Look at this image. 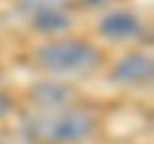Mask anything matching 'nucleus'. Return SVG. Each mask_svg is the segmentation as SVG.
I'll list each match as a JSON object with an SVG mask.
<instances>
[{"mask_svg": "<svg viewBox=\"0 0 154 144\" xmlns=\"http://www.w3.org/2000/svg\"><path fill=\"white\" fill-rule=\"evenodd\" d=\"M11 108H13V100H11V95H8L5 90L0 88V118L5 116V113H11Z\"/></svg>", "mask_w": 154, "mask_h": 144, "instance_id": "obj_8", "label": "nucleus"}, {"mask_svg": "<svg viewBox=\"0 0 154 144\" xmlns=\"http://www.w3.org/2000/svg\"><path fill=\"white\" fill-rule=\"evenodd\" d=\"M33 59L51 75H88L98 70L100 52L82 39H57L38 46L33 52Z\"/></svg>", "mask_w": 154, "mask_h": 144, "instance_id": "obj_2", "label": "nucleus"}, {"mask_svg": "<svg viewBox=\"0 0 154 144\" xmlns=\"http://www.w3.org/2000/svg\"><path fill=\"white\" fill-rule=\"evenodd\" d=\"M69 3L72 0H16V8L31 18L36 13H46V11H64Z\"/></svg>", "mask_w": 154, "mask_h": 144, "instance_id": "obj_7", "label": "nucleus"}, {"mask_svg": "<svg viewBox=\"0 0 154 144\" xmlns=\"http://www.w3.org/2000/svg\"><path fill=\"white\" fill-rule=\"evenodd\" d=\"M88 8H103V5H108V3H113V0H82Z\"/></svg>", "mask_w": 154, "mask_h": 144, "instance_id": "obj_9", "label": "nucleus"}, {"mask_svg": "<svg viewBox=\"0 0 154 144\" xmlns=\"http://www.w3.org/2000/svg\"><path fill=\"white\" fill-rule=\"evenodd\" d=\"M141 31H144L141 18H139L136 13L126 11V8L110 11L98 21V33L105 36V39H110V41H131V39H136Z\"/></svg>", "mask_w": 154, "mask_h": 144, "instance_id": "obj_4", "label": "nucleus"}, {"mask_svg": "<svg viewBox=\"0 0 154 144\" xmlns=\"http://www.w3.org/2000/svg\"><path fill=\"white\" fill-rule=\"evenodd\" d=\"M72 98H75V93L64 83H36L31 88V100L36 103L38 111L67 108V105H72Z\"/></svg>", "mask_w": 154, "mask_h": 144, "instance_id": "obj_5", "label": "nucleus"}, {"mask_svg": "<svg viewBox=\"0 0 154 144\" xmlns=\"http://www.w3.org/2000/svg\"><path fill=\"white\" fill-rule=\"evenodd\" d=\"M72 26V18L64 11H46L31 16V28L38 33H62Z\"/></svg>", "mask_w": 154, "mask_h": 144, "instance_id": "obj_6", "label": "nucleus"}, {"mask_svg": "<svg viewBox=\"0 0 154 144\" xmlns=\"http://www.w3.org/2000/svg\"><path fill=\"white\" fill-rule=\"evenodd\" d=\"M154 77V64L152 57L141 52L123 54L110 70V80L121 88H146Z\"/></svg>", "mask_w": 154, "mask_h": 144, "instance_id": "obj_3", "label": "nucleus"}, {"mask_svg": "<svg viewBox=\"0 0 154 144\" xmlns=\"http://www.w3.org/2000/svg\"><path fill=\"white\" fill-rule=\"evenodd\" d=\"M26 129L33 139L46 144H75L85 142L95 131V116L88 108H57V111H36L28 116Z\"/></svg>", "mask_w": 154, "mask_h": 144, "instance_id": "obj_1", "label": "nucleus"}]
</instances>
